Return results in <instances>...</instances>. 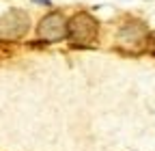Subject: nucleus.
Returning <instances> with one entry per match:
<instances>
[{"mask_svg": "<svg viewBox=\"0 0 155 151\" xmlns=\"http://www.w3.org/2000/svg\"><path fill=\"white\" fill-rule=\"evenodd\" d=\"M39 37L45 41H61L63 37H69V28L63 20V15L50 13L48 17H43L41 26H39Z\"/></svg>", "mask_w": 155, "mask_h": 151, "instance_id": "nucleus-1", "label": "nucleus"}, {"mask_svg": "<svg viewBox=\"0 0 155 151\" xmlns=\"http://www.w3.org/2000/svg\"><path fill=\"white\" fill-rule=\"evenodd\" d=\"M69 37L78 41H93L97 37V22L86 13L75 15L69 24Z\"/></svg>", "mask_w": 155, "mask_h": 151, "instance_id": "nucleus-2", "label": "nucleus"}]
</instances>
